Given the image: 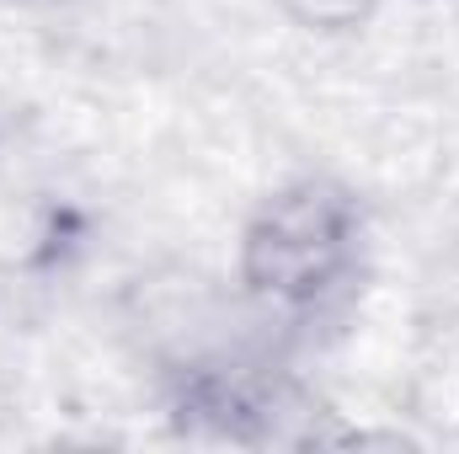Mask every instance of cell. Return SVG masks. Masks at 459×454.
Here are the masks:
<instances>
[{"mask_svg":"<svg viewBox=\"0 0 459 454\" xmlns=\"http://www.w3.org/2000/svg\"><path fill=\"white\" fill-rule=\"evenodd\" d=\"M363 209L332 177L278 188L240 235V284L273 310L326 305L358 267Z\"/></svg>","mask_w":459,"mask_h":454,"instance_id":"6da1fadb","label":"cell"},{"mask_svg":"<svg viewBox=\"0 0 459 454\" xmlns=\"http://www.w3.org/2000/svg\"><path fill=\"white\" fill-rule=\"evenodd\" d=\"M283 11L305 27H321V32H337V27H358L374 0H283Z\"/></svg>","mask_w":459,"mask_h":454,"instance_id":"7a4b0ae2","label":"cell"}]
</instances>
